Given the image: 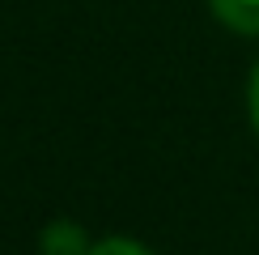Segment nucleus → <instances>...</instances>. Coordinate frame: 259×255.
Wrapping results in <instances>:
<instances>
[{
	"mask_svg": "<svg viewBox=\"0 0 259 255\" xmlns=\"http://www.w3.org/2000/svg\"><path fill=\"white\" fill-rule=\"evenodd\" d=\"M208 5L230 30H238V34H259V0H208Z\"/></svg>",
	"mask_w": 259,
	"mask_h": 255,
	"instance_id": "1",
	"label": "nucleus"
},
{
	"mask_svg": "<svg viewBox=\"0 0 259 255\" xmlns=\"http://www.w3.org/2000/svg\"><path fill=\"white\" fill-rule=\"evenodd\" d=\"M42 251H47V255H90V247H85V234H81L77 226H68V221H60V226L47 230Z\"/></svg>",
	"mask_w": 259,
	"mask_h": 255,
	"instance_id": "2",
	"label": "nucleus"
},
{
	"mask_svg": "<svg viewBox=\"0 0 259 255\" xmlns=\"http://www.w3.org/2000/svg\"><path fill=\"white\" fill-rule=\"evenodd\" d=\"M90 255H153V251H145L132 238H102V242H94V247H90Z\"/></svg>",
	"mask_w": 259,
	"mask_h": 255,
	"instance_id": "3",
	"label": "nucleus"
},
{
	"mask_svg": "<svg viewBox=\"0 0 259 255\" xmlns=\"http://www.w3.org/2000/svg\"><path fill=\"white\" fill-rule=\"evenodd\" d=\"M251 119H255V132H259V64L251 72Z\"/></svg>",
	"mask_w": 259,
	"mask_h": 255,
	"instance_id": "4",
	"label": "nucleus"
}]
</instances>
